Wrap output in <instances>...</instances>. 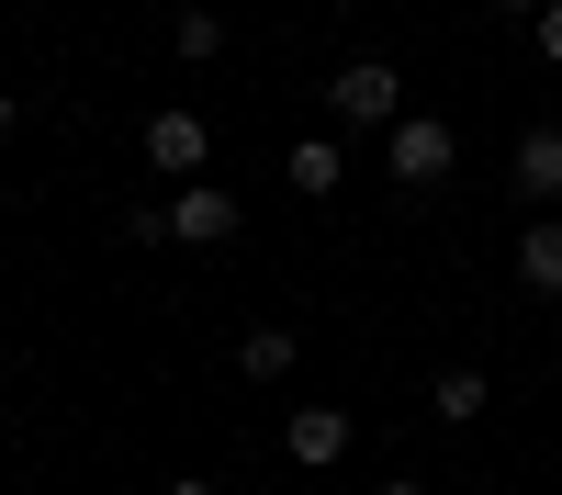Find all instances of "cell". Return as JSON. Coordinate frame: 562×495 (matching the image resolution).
Returning <instances> with one entry per match:
<instances>
[{
  "mask_svg": "<svg viewBox=\"0 0 562 495\" xmlns=\"http://www.w3.org/2000/svg\"><path fill=\"white\" fill-rule=\"evenodd\" d=\"M383 169H394V192H439V180L461 169V135L439 113H394L383 124Z\"/></svg>",
  "mask_w": 562,
  "mask_h": 495,
  "instance_id": "cell-1",
  "label": "cell"
},
{
  "mask_svg": "<svg viewBox=\"0 0 562 495\" xmlns=\"http://www.w3.org/2000/svg\"><path fill=\"white\" fill-rule=\"evenodd\" d=\"M326 113H338V124H394L405 113V79L383 57H349L338 79H326Z\"/></svg>",
  "mask_w": 562,
  "mask_h": 495,
  "instance_id": "cell-2",
  "label": "cell"
},
{
  "mask_svg": "<svg viewBox=\"0 0 562 495\" xmlns=\"http://www.w3.org/2000/svg\"><path fill=\"white\" fill-rule=\"evenodd\" d=\"M169 237H192V248H225V237H237V203H225L214 180H180V192H169Z\"/></svg>",
  "mask_w": 562,
  "mask_h": 495,
  "instance_id": "cell-3",
  "label": "cell"
},
{
  "mask_svg": "<svg viewBox=\"0 0 562 495\" xmlns=\"http://www.w3.org/2000/svg\"><path fill=\"white\" fill-rule=\"evenodd\" d=\"M203 147H214V135H203V113H147V169L192 180V169H203Z\"/></svg>",
  "mask_w": 562,
  "mask_h": 495,
  "instance_id": "cell-4",
  "label": "cell"
},
{
  "mask_svg": "<svg viewBox=\"0 0 562 495\" xmlns=\"http://www.w3.org/2000/svg\"><path fill=\"white\" fill-rule=\"evenodd\" d=\"M281 450H293L304 473H326V462L349 450V417H338V405H293V428H281Z\"/></svg>",
  "mask_w": 562,
  "mask_h": 495,
  "instance_id": "cell-5",
  "label": "cell"
},
{
  "mask_svg": "<svg viewBox=\"0 0 562 495\" xmlns=\"http://www.w3.org/2000/svg\"><path fill=\"white\" fill-rule=\"evenodd\" d=\"M518 192L529 203H562V124H529L518 135Z\"/></svg>",
  "mask_w": 562,
  "mask_h": 495,
  "instance_id": "cell-6",
  "label": "cell"
},
{
  "mask_svg": "<svg viewBox=\"0 0 562 495\" xmlns=\"http://www.w3.org/2000/svg\"><path fill=\"white\" fill-rule=\"evenodd\" d=\"M281 169H293V192H304V203H326V192H338V180H349V158H338V135H304V147L281 158Z\"/></svg>",
  "mask_w": 562,
  "mask_h": 495,
  "instance_id": "cell-7",
  "label": "cell"
},
{
  "mask_svg": "<svg viewBox=\"0 0 562 495\" xmlns=\"http://www.w3.org/2000/svg\"><path fill=\"white\" fill-rule=\"evenodd\" d=\"M518 282L529 293H562V214H540L529 237H518Z\"/></svg>",
  "mask_w": 562,
  "mask_h": 495,
  "instance_id": "cell-8",
  "label": "cell"
},
{
  "mask_svg": "<svg viewBox=\"0 0 562 495\" xmlns=\"http://www.w3.org/2000/svg\"><path fill=\"white\" fill-rule=\"evenodd\" d=\"M428 405H439L450 428H473V417H484V372H473V360H450V372L428 383Z\"/></svg>",
  "mask_w": 562,
  "mask_h": 495,
  "instance_id": "cell-9",
  "label": "cell"
},
{
  "mask_svg": "<svg viewBox=\"0 0 562 495\" xmlns=\"http://www.w3.org/2000/svg\"><path fill=\"white\" fill-rule=\"evenodd\" d=\"M237 372H248V383H281V372H293V327H248Z\"/></svg>",
  "mask_w": 562,
  "mask_h": 495,
  "instance_id": "cell-10",
  "label": "cell"
},
{
  "mask_svg": "<svg viewBox=\"0 0 562 495\" xmlns=\"http://www.w3.org/2000/svg\"><path fill=\"white\" fill-rule=\"evenodd\" d=\"M169 45H180V57H192V68H203V57H225V23H214L203 0H192V12H169Z\"/></svg>",
  "mask_w": 562,
  "mask_h": 495,
  "instance_id": "cell-11",
  "label": "cell"
},
{
  "mask_svg": "<svg viewBox=\"0 0 562 495\" xmlns=\"http://www.w3.org/2000/svg\"><path fill=\"white\" fill-rule=\"evenodd\" d=\"M529 34H540V57L562 68V0H540V12H529Z\"/></svg>",
  "mask_w": 562,
  "mask_h": 495,
  "instance_id": "cell-12",
  "label": "cell"
},
{
  "mask_svg": "<svg viewBox=\"0 0 562 495\" xmlns=\"http://www.w3.org/2000/svg\"><path fill=\"white\" fill-rule=\"evenodd\" d=\"M169 495H225V484H203V473H180V484H169Z\"/></svg>",
  "mask_w": 562,
  "mask_h": 495,
  "instance_id": "cell-13",
  "label": "cell"
},
{
  "mask_svg": "<svg viewBox=\"0 0 562 495\" xmlns=\"http://www.w3.org/2000/svg\"><path fill=\"white\" fill-rule=\"evenodd\" d=\"M495 12H540V0H495Z\"/></svg>",
  "mask_w": 562,
  "mask_h": 495,
  "instance_id": "cell-14",
  "label": "cell"
},
{
  "mask_svg": "<svg viewBox=\"0 0 562 495\" xmlns=\"http://www.w3.org/2000/svg\"><path fill=\"white\" fill-rule=\"evenodd\" d=\"M383 495H428V484H383Z\"/></svg>",
  "mask_w": 562,
  "mask_h": 495,
  "instance_id": "cell-15",
  "label": "cell"
},
{
  "mask_svg": "<svg viewBox=\"0 0 562 495\" xmlns=\"http://www.w3.org/2000/svg\"><path fill=\"white\" fill-rule=\"evenodd\" d=\"M0 135H12V102H0Z\"/></svg>",
  "mask_w": 562,
  "mask_h": 495,
  "instance_id": "cell-16",
  "label": "cell"
}]
</instances>
